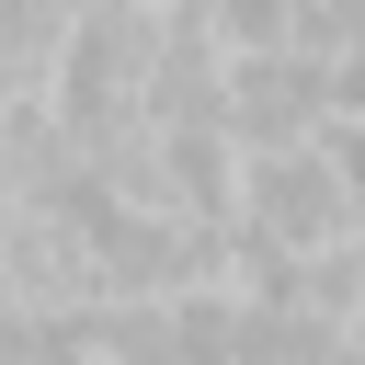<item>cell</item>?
Listing matches in <instances>:
<instances>
[{"mask_svg":"<svg viewBox=\"0 0 365 365\" xmlns=\"http://www.w3.org/2000/svg\"><path fill=\"white\" fill-rule=\"evenodd\" d=\"M240 228H262L274 251H319L354 228V171H342V137H285V148H251L240 160Z\"/></svg>","mask_w":365,"mask_h":365,"instance_id":"6da1fadb","label":"cell"},{"mask_svg":"<svg viewBox=\"0 0 365 365\" xmlns=\"http://www.w3.org/2000/svg\"><path fill=\"white\" fill-rule=\"evenodd\" d=\"M217 125L240 148H285V137H331V80L308 46H262V57H217Z\"/></svg>","mask_w":365,"mask_h":365,"instance_id":"7a4b0ae2","label":"cell"},{"mask_svg":"<svg viewBox=\"0 0 365 365\" xmlns=\"http://www.w3.org/2000/svg\"><path fill=\"white\" fill-rule=\"evenodd\" d=\"M285 308H297L308 331H342V319L365 308V228H342V240H319V251H285Z\"/></svg>","mask_w":365,"mask_h":365,"instance_id":"3957f363","label":"cell"},{"mask_svg":"<svg viewBox=\"0 0 365 365\" xmlns=\"http://www.w3.org/2000/svg\"><path fill=\"white\" fill-rule=\"evenodd\" d=\"M194 34L217 57H262V46H297V0H182Z\"/></svg>","mask_w":365,"mask_h":365,"instance_id":"277c9868","label":"cell"},{"mask_svg":"<svg viewBox=\"0 0 365 365\" xmlns=\"http://www.w3.org/2000/svg\"><path fill=\"white\" fill-rule=\"evenodd\" d=\"M342 354H354V365H365V308H354V319H342Z\"/></svg>","mask_w":365,"mask_h":365,"instance_id":"5b68a950","label":"cell"}]
</instances>
